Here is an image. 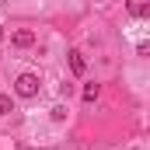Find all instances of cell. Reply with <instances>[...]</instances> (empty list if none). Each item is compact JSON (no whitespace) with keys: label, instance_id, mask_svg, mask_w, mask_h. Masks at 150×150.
<instances>
[{"label":"cell","instance_id":"cell-1","mask_svg":"<svg viewBox=\"0 0 150 150\" xmlns=\"http://www.w3.org/2000/svg\"><path fill=\"white\" fill-rule=\"evenodd\" d=\"M38 87H42V80H38L35 74H21L18 80H14V91H18V98H35Z\"/></svg>","mask_w":150,"mask_h":150},{"label":"cell","instance_id":"cell-2","mask_svg":"<svg viewBox=\"0 0 150 150\" xmlns=\"http://www.w3.org/2000/svg\"><path fill=\"white\" fill-rule=\"evenodd\" d=\"M126 7H129L133 18H147L150 14V0H126Z\"/></svg>","mask_w":150,"mask_h":150},{"label":"cell","instance_id":"cell-3","mask_svg":"<svg viewBox=\"0 0 150 150\" xmlns=\"http://www.w3.org/2000/svg\"><path fill=\"white\" fill-rule=\"evenodd\" d=\"M18 49H28V45H35V32H28V28H21V32H14V38H11Z\"/></svg>","mask_w":150,"mask_h":150},{"label":"cell","instance_id":"cell-4","mask_svg":"<svg viewBox=\"0 0 150 150\" xmlns=\"http://www.w3.org/2000/svg\"><path fill=\"white\" fill-rule=\"evenodd\" d=\"M70 70H74L77 77H80L84 70H87V59H84V52H77V49L70 52Z\"/></svg>","mask_w":150,"mask_h":150},{"label":"cell","instance_id":"cell-5","mask_svg":"<svg viewBox=\"0 0 150 150\" xmlns=\"http://www.w3.org/2000/svg\"><path fill=\"white\" fill-rule=\"evenodd\" d=\"M98 94H101V87H98V84H87V87L80 91V98H84V101H94Z\"/></svg>","mask_w":150,"mask_h":150},{"label":"cell","instance_id":"cell-6","mask_svg":"<svg viewBox=\"0 0 150 150\" xmlns=\"http://www.w3.org/2000/svg\"><path fill=\"white\" fill-rule=\"evenodd\" d=\"M14 112V105H11V98L7 94H0V115H11Z\"/></svg>","mask_w":150,"mask_h":150},{"label":"cell","instance_id":"cell-7","mask_svg":"<svg viewBox=\"0 0 150 150\" xmlns=\"http://www.w3.org/2000/svg\"><path fill=\"white\" fill-rule=\"evenodd\" d=\"M67 105H56V108H52V122H63V119H67Z\"/></svg>","mask_w":150,"mask_h":150},{"label":"cell","instance_id":"cell-8","mask_svg":"<svg viewBox=\"0 0 150 150\" xmlns=\"http://www.w3.org/2000/svg\"><path fill=\"white\" fill-rule=\"evenodd\" d=\"M0 38H4V28H0Z\"/></svg>","mask_w":150,"mask_h":150}]
</instances>
